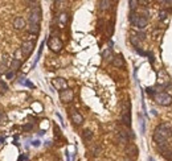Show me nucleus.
Segmentation results:
<instances>
[{"mask_svg": "<svg viewBox=\"0 0 172 161\" xmlns=\"http://www.w3.org/2000/svg\"><path fill=\"white\" fill-rule=\"evenodd\" d=\"M21 68V61H17V60H15V58H13V60L11 61V65H10V70L11 71H16L19 70Z\"/></svg>", "mask_w": 172, "mask_h": 161, "instance_id": "obj_15", "label": "nucleus"}, {"mask_svg": "<svg viewBox=\"0 0 172 161\" xmlns=\"http://www.w3.org/2000/svg\"><path fill=\"white\" fill-rule=\"evenodd\" d=\"M28 32L30 34H37L40 32V26L38 24H29L28 25Z\"/></svg>", "mask_w": 172, "mask_h": 161, "instance_id": "obj_19", "label": "nucleus"}, {"mask_svg": "<svg viewBox=\"0 0 172 161\" xmlns=\"http://www.w3.org/2000/svg\"><path fill=\"white\" fill-rule=\"evenodd\" d=\"M103 58H106V60L114 58V57H113V54H111V50H109V49H107V50H105V52H103Z\"/></svg>", "mask_w": 172, "mask_h": 161, "instance_id": "obj_24", "label": "nucleus"}, {"mask_svg": "<svg viewBox=\"0 0 172 161\" xmlns=\"http://www.w3.org/2000/svg\"><path fill=\"white\" fill-rule=\"evenodd\" d=\"M130 40H131V44H132V45L136 46V49H139V38L136 37V36H131Z\"/></svg>", "mask_w": 172, "mask_h": 161, "instance_id": "obj_21", "label": "nucleus"}, {"mask_svg": "<svg viewBox=\"0 0 172 161\" xmlns=\"http://www.w3.org/2000/svg\"><path fill=\"white\" fill-rule=\"evenodd\" d=\"M6 120H7V116H6V114H0V123L6 122Z\"/></svg>", "mask_w": 172, "mask_h": 161, "instance_id": "obj_28", "label": "nucleus"}, {"mask_svg": "<svg viewBox=\"0 0 172 161\" xmlns=\"http://www.w3.org/2000/svg\"><path fill=\"white\" fill-rule=\"evenodd\" d=\"M172 135V129L167 124H160L155 128V133H154V140L158 143V145L166 144V140Z\"/></svg>", "mask_w": 172, "mask_h": 161, "instance_id": "obj_1", "label": "nucleus"}, {"mask_svg": "<svg viewBox=\"0 0 172 161\" xmlns=\"http://www.w3.org/2000/svg\"><path fill=\"white\" fill-rule=\"evenodd\" d=\"M164 157H166L167 160H172V152H168V153H166Z\"/></svg>", "mask_w": 172, "mask_h": 161, "instance_id": "obj_29", "label": "nucleus"}, {"mask_svg": "<svg viewBox=\"0 0 172 161\" xmlns=\"http://www.w3.org/2000/svg\"><path fill=\"white\" fill-rule=\"evenodd\" d=\"M29 24H38L40 20H41V11H40L38 7H34L32 11H30L29 13Z\"/></svg>", "mask_w": 172, "mask_h": 161, "instance_id": "obj_5", "label": "nucleus"}, {"mask_svg": "<svg viewBox=\"0 0 172 161\" xmlns=\"http://www.w3.org/2000/svg\"><path fill=\"white\" fill-rule=\"evenodd\" d=\"M99 4V10H102V11H107L110 10V7H111V2H109V0H101V2L98 3Z\"/></svg>", "mask_w": 172, "mask_h": 161, "instance_id": "obj_17", "label": "nucleus"}, {"mask_svg": "<svg viewBox=\"0 0 172 161\" xmlns=\"http://www.w3.org/2000/svg\"><path fill=\"white\" fill-rule=\"evenodd\" d=\"M13 77H15V71H11V70L7 71V78L8 79H12Z\"/></svg>", "mask_w": 172, "mask_h": 161, "instance_id": "obj_26", "label": "nucleus"}, {"mask_svg": "<svg viewBox=\"0 0 172 161\" xmlns=\"http://www.w3.org/2000/svg\"><path fill=\"white\" fill-rule=\"evenodd\" d=\"M136 37H138L139 40H144V38H146V33H143V32H139L138 34H136Z\"/></svg>", "mask_w": 172, "mask_h": 161, "instance_id": "obj_27", "label": "nucleus"}, {"mask_svg": "<svg viewBox=\"0 0 172 161\" xmlns=\"http://www.w3.org/2000/svg\"><path fill=\"white\" fill-rule=\"evenodd\" d=\"M68 20H69V17H68V13L66 12H62V13H60L58 15V23H60V25H61V28L68 23Z\"/></svg>", "mask_w": 172, "mask_h": 161, "instance_id": "obj_16", "label": "nucleus"}, {"mask_svg": "<svg viewBox=\"0 0 172 161\" xmlns=\"http://www.w3.org/2000/svg\"><path fill=\"white\" fill-rule=\"evenodd\" d=\"M123 161H132V160H131V159H129V157H126V159L123 160Z\"/></svg>", "mask_w": 172, "mask_h": 161, "instance_id": "obj_31", "label": "nucleus"}, {"mask_svg": "<svg viewBox=\"0 0 172 161\" xmlns=\"http://www.w3.org/2000/svg\"><path fill=\"white\" fill-rule=\"evenodd\" d=\"M122 122L125 126L127 127H131V115H130V111H123L122 112Z\"/></svg>", "mask_w": 172, "mask_h": 161, "instance_id": "obj_12", "label": "nucleus"}, {"mask_svg": "<svg viewBox=\"0 0 172 161\" xmlns=\"http://www.w3.org/2000/svg\"><path fill=\"white\" fill-rule=\"evenodd\" d=\"M23 52H21V49H17V50L15 52V60H17V61H21L23 60Z\"/></svg>", "mask_w": 172, "mask_h": 161, "instance_id": "obj_22", "label": "nucleus"}, {"mask_svg": "<svg viewBox=\"0 0 172 161\" xmlns=\"http://www.w3.org/2000/svg\"><path fill=\"white\" fill-rule=\"evenodd\" d=\"M138 153H139V149H138V147H136L135 144H129L126 147V155H127V157L131 159V160H134L138 157Z\"/></svg>", "mask_w": 172, "mask_h": 161, "instance_id": "obj_7", "label": "nucleus"}, {"mask_svg": "<svg viewBox=\"0 0 172 161\" xmlns=\"http://www.w3.org/2000/svg\"><path fill=\"white\" fill-rule=\"evenodd\" d=\"M73 96L74 94L72 90H69V88H66V90H62L60 92V99L64 102V103H68V102H72L73 100Z\"/></svg>", "mask_w": 172, "mask_h": 161, "instance_id": "obj_8", "label": "nucleus"}, {"mask_svg": "<svg viewBox=\"0 0 172 161\" xmlns=\"http://www.w3.org/2000/svg\"><path fill=\"white\" fill-rule=\"evenodd\" d=\"M13 26H15V29H17V30L23 29L25 26V20L23 17H16V19L13 20Z\"/></svg>", "mask_w": 172, "mask_h": 161, "instance_id": "obj_13", "label": "nucleus"}, {"mask_svg": "<svg viewBox=\"0 0 172 161\" xmlns=\"http://www.w3.org/2000/svg\"><path fill=\"white\" fill-rule=\"evenodd\" d=\"M117 141H118V144H127L129 143V135H127V132H125V131L117 132Z\"/></svg>", "mask_w": 172, "mask_h": 161, "instance_id": "obj_11", "label": "nucleus"}, {"mask_svg": "<svg viewBox=\"0 0 172 161\" xmlns=\"http://www.w3.org/2000/svg\"><path fill=\"white\" fill-rule=\"evenodd\" d=\"M113 65L115 66V68H123L125 66V60H123V57L121 54H118L113 58Z\"/></svg>", "mask_w": 172, "mask_h": 161, "instance_id": "obj_14", "label": "nucleus"}, {"mask_svg": "<svg viewBox=\"0 0 172 161\" xmlns=\"http://www.w3.org/2000/svg\"><path fill=\"white\" fill-rule=\"evenodd\" d=\"M155 102L160 106H171L172 96L167 92H158V94H155Z\"/></svg>", "mask_w": 172, "mask_h": 161, "instance_id": "obj_3", "label": "nucleus"}, {"mask_svg": "<svg viewBox=\"0 0 172 161\" xmlns=\"http://www.w3.org/2000/svg\"><path fill=\"white\" fill-rule=\"evenodd\" d=\"M163 4H167V7H172V2H163Z\"/></svg>", "mask_w": 172, "mask_h": 161, "instance_id": "obj_30", "label": "nucleus"}, {"mask_svg": "<svg viewBox=\"0 0 172 161\" xmlns=\"http://www.w3.org/2000/svg\"><path fill=\"white\" fill-rule=\"evenodd\" d=\"M52 83L57 90H66L68 88V82L64 78H54L52 80Z\"/></svg>", "mask_w": 172, "mask_h": 161, "instance_id": "obj_9", "label": "nucleus"}, {"mask_svg": "<svg viewBox=\"0 0 172 161\" xmlns=\"http://www.w3.org/2000/svg\"><path fill=\"white\" fill-rule=\"evenodd\" d=\"M167 16H168V12H167L166 10H162L160 12H159V19L160 20H164Z\"/></svg>", "mask_w": 172, "mask_h": 161, "instance_id": "obj_23", "label": "nucleus"}, {"mask_svg": "<svg viewBox=\"0 0 172 161\" xmlns=\"http://www.w3.org/2000/svg\"><path fill=\"white\" fill-rule=\"evenodd\" d=\"M70 118H72V122L76 124V126H79V124L83 123V116L76 110H72V112H70Z\"/></svg>", "mask_w": 172, "mask_h": 161, "instance_id": "obj_10", "label": "nucleus"}, {"mask_svg": "<svg viewBox=\"0 0 172 161\" xmlns=\"http://www.w3.org/2000/svg\"><path fill=\"white\" fill-rule=\"evenodd\" d=\"M82 139H83V141L89 143L93 139V132L90 131V129H85V131L82 132Z\"/></svg>", "mask_w": 172, "mask_h": 161, "instance_id": "obj_18", "label": "nucleus"}, {"mask_svg": "<svg viewBox=\"0 0 172 161\" xmlns=\"http://www.w3.org/2000/svg\"><path fill=\"white\" fill-rule=\"evenodd\" d=\"M21 52H23V54L25 57H29L30 54H32L33 49H34V42L33 41H24L23 44H21Z\"/></svg>", "mask_w": 172, "mask_h": 161, "instance_id": "obj_6", "label": "nucleus"}, {"mask_svg": "<svg viewBox=\"0 0 172 161\" xmlns=\"http://www.w3.org/2000/svg\"><path fill=\"white\" fill-rule=\"evenodd\" d=\"M90 152H91L93 156H98L101 153V147L99 145H93L90 148Z\"/></svg>", "mask_w": 172, "mask_h": 161, "instance_id": "obj_20", "label": "nucleus"}, {"mask_svg": "<svg viewBox=\"0 0 172 161\" xmlns=\"http://www.w3.org/2000/svg\"><path fill=\"white\" fill-rule=\"evenodd\" d=\"M48 45H49L50 48V50L53 52H56V53H58L61 52V49H62V41L58 38V37H56V36H52V37L49 38V41H48Z\"/></svg>", "mask_w": 172, "mask_h": 161, "instance_id": "obj_4", "label": "nucleus"}, {"mask_svg": "<svg viewBox=\"0 0 172 161\" xmlns=\"http://www.w3.org/2000/svg\"><path fill=\"white\" fill-rule=\"evenodd\" d=\"M130 4V8H131V11H134L136 7H138V4H139V2H136V0H131V2L129 3Z\"/></svg>", "mask_w": 172, "mask_h": 161, "instance_id": "obj_25", "label": "nucleus"}, {"mask_svg": "<svg viewBox=\"0 0 172 161\" xmlns=\"http://www.w3.org/2000/svg\"><path fill=\"white\" fill-rule=\"evenodd\" d=\"M130 21H131L132 25L138 26L139 29L146 28V26H147V23H148V20L146 19L144 16L139 15V13H134V12H132L131 15H130Z\"/></svg>", "mask_w": 172, "mask_h": 161, "instance_id": "obj_2", "label": "nucleus"}]
</instances>
